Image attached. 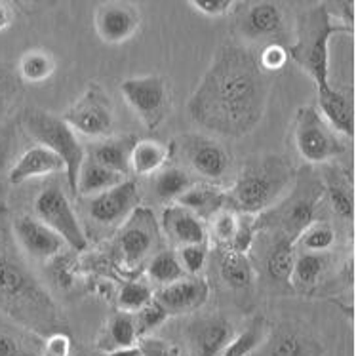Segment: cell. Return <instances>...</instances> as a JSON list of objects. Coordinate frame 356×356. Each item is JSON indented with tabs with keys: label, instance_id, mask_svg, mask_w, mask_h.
I'll return each mask as SVG.
<instances>
[{
	"label": "cell",
	"instance_id": "ac0fdd59",
	"mask_svg": "<svg viewBox=\"0 0 356 356\" xmlns=\"http://www.w3.org/2000/svg\"><path fill=\"white\" fill-rule=\"evenodd\" d=\"M160 229L179 246L202 244L206 242V234H208L202 219L177 202L170 204L162 210Z\"/></svg>",
	"mask_w": 356,
	"mask_h": 356
},
{
	"label": "cell",
	"instance_id": "d590c367",
	"mask_svg": "<svg viewBox=\"0 0 356 356\" xmlns=\"http://www.w3.org/2000/svg\"><path fill=\"white\" fill-rule=\"evenodd\" d=\"M296 242H299L307 252L322 254L334 246L335 233L326 221H313L311 225L303 229V233L299 234Z\"/></svg>",
	"mask_w": 356,
	"mask_h": 356
},
{
	"label": "cell",
	"instance_id": "5b68a950",
	"mask_svg": "<svg viewBox=\"0 0 356 356\" xmlns=\"http://www.w3.org/2000/svg\"><path fill=\"white\" fill-rule=\"evenodd\" d=\"M25 130L38 145L50 149L65 164V175L69 189L76 191V179L82 162L86 160L84 147L80 145L76 131L61 117H56L46 111H27L23 118Z\"/></svg>",
	"mask_w": 356,
	"mask_h": 356
},
{
	"label": "cell",
	"instance_id": "8992f818",
	"mask_svg": "<svg viewBox=\"0 0 356 356\" xmlns=\"http://www.w3.org/2000/svg\"><path fill=\"white\" fill-rule=\"evenodd\" d=\"M293 145L309 164H324L345 151V147L316 107L303 105L293 118Z\"/></svg>",
	"mask_w": 356,
	"mask_h": 356
},
{
	"label": "cell",
	"instance_id": "7402d4cb",
	"mask_svg": "<svg viewBox=\"0 0 356 356\" xmlns=\"http://www.w3.org/2000/svg\"><path fill=\"white\" fill-rule=\"evenodd\" d=\"M136 141H138V138H134V136L103 139L102 143H97L92 149L90 160L109 168V170L117 172V174L128 175L130 174V154L134 145H136Z\"/></svg>",
	"mask_w": 356,
	"mask_h": 356
},
{
	"label": "cell",
	"instance_id": "bcb514c9",
	"mask_svg": "<svg viewBox=\"0 0 356 356\" xmlns=\"http://www.w3.org/2000/svg\"><path fill=\"white\" fill-rule=\"evenodd\" d=\"M0 356H25V353L14 337L0 334Z\"/></svg>",
	"mask_w": 356,
	"mask_h": 356
},
{
	"label": "cell",
	"instance_id": "d6a6232c",
	"mask_svg": "<svg viewBox=\"0 0 356 356\" xmlns=\"http://www.w3.org/2000/svg\"><path fill=\"white\" fill-rule=\"evenodd\" d=\"M326 267V259L322 254H313V252H305L296 257L293 263V270H291V282L296 284L301 290L313 288L316 286L324 273Z\"/></svg>",
	"mask_w": 356,
	"mask_h": 356
},
{
	"label": "cell",
	"instance_id": "8d00e7d4",
	"mask_svg": "<svg viewBox=\"0 0 356 356\" xmlns=\"http://www.w3.org/2000/svg\"><path fill=\"white\" fill-rule=\"evenodd\" d=\"M240 218L238 211H234L233 208H223L219 210L213 218H211V234L213 238L218 240L221 246L229 248V244L233 242L234 234L238 231Z\"/></svg>",
	"mask_w": 356,
	"mask_h": 356
},
{
	"label": "cell",
	"instance_id": "603a6c76",
	"mask_svg": "<svg viewBox=\"0 0 356 356\" xmlns=\"http://www.w3.org/2000/svg\"><path fill=\"white\" fill-rule=\"evenodd\" d=\"M320 353L318 343L291 327H282L273 337H267L265 347V356H320Z\"/></svg>",
	"mask_w": 356,
	"mask_h": 356
},
{
	"label": "cell",
	"instance_id": "4fadbf2b",
	"mask_svg": "<svg viewBox=\"0 0 356 356\" xmlns=\"http://www.w3.org/2000/svg\"><path fill=\"white\" fill-rule=\"evenodd\" d=\"M139 206L138 183L126 179L117 187L95 195L90 202V216L102 225H115L130 218Z\"/></svg>",
	"mask_w": 356,
	"mask_h": 356
},
{
	"label": "cell",
	"instance_id": "b9f144b4",
	"mask_svg": "<svg viewBox=\"0 0 356 356\" xmlns=\"http://www.w3.org/2000/svg\"><path fill=\"white\" fill-rule=\"evenodd\" d=\"M141 356H181V350L174 343H168L160 337L145 335L138 341Z\"/></svg>",
	"mask_w": 356,
	"mask_h": 356
},
{
	"label": "cell",
	"instance_id": "d6986e66",
	"mask_svg": "<svg viewBox=\"0 0 356 356\" xmlns=\"http://www.w3.org/2000/svg\"><path fill=\"white\" fill-rule=\"evenodd\" d=\"M318 94V113L335 134L355 138V105L349 95L343 94L332 84L316 88Z\"/></svg>",
	"mask_w": 356,
	"mask_h": 356
},
{
	"label": "cell",
	"instance_id": "d4e9b609",
	"mask_svg": "<svg viewBox=\"0 0 356 356\" xmlns=\"http://www.w3.org/2000/svg\"><path fill=\"white\" fill-rule=\"evenodd\" d=\"M139 335L138 327H136V316L131 313H120L113 314L105 326V334L99 339V347L105 353L111 350L124 349V347H131L138 345Z\"/></svg>",
	"mask_w": 356,
	"mask_h": 356
},
{
	"label": "cell",
	"instance_id": "836d02e7",
	"mask_svg": "<svg viewBox=\"0 0 356 356\" xmlns=\"http://www.w3.org/2000/svg\"><path fill=\"white\" fill-rule=\"evenodd\" d=\"M263 341H267V327L263 318H255L242 334L234 335L221 356H250Z\"/></svg>",
	"mask_w": 356,
	"mask_h": 356
},
{
	"label": "cell",
	"instance_id": "83f0119b",
	"mask_svg": "<svg viewBox=\"0 0 356 356\" xmlns=\"http://www.w3.org/2000/svg\"><path fill=\"white\" fill-rule=\"evenodd\" d=\"M296 257H298V254H296V242L290 238L278 240L269 252V255H267V263H265L267 277L277 284L290 282Z\"/></svg>",
	"mask_w": 356,
	"mask_h": 356
},
{
	"label": "cell",
	"instance_id": "8fae6325",
	"mask_svg": "<svg viewBox=\"0 0 356 356\" xmlns=\"http://www.w3.org/2000/svg\"><path fill=\"white\" fill-rule=\"evenodd\" d=\"M179 145L187 164L206 179H221L231 166V154L216 139L189 134L179 139Z\"/></svg>",
	"mask_w": 356,
	"mask_h": 356
},
{
	"label": "cell",
	"instance_id": "30bf717a",
	"mask_svg": "<svg viewBox=\"0 0 356 356\" xmlns=\"http://www.w3.org/2000/svg\"><path fill=\"white\" fill-rule=\"evenodd\" d=\"M160 248V225L149 208L138 206L124 221L118 238L122 261L130 267L143 263Z\"/></svg>",
	"mask_w": 356,
	"mask_h": 356
},
{
	"label": "cell",
	"instance_id": "f6af8a7d",
	"mask_svg": "<svg viewBox=\"0 0 356 356\" xmlns=\"http://www.w3.org/2000/svg\"><path fill=\"white\" fill-rule=\"evenodd\" d=\"M71 337L65 334H54L46 339L44 356H71Z\"/></svg>",
	"mask_w": 356,
	"mask_h": 356
},
{
	"label": "cell",
	"instance_id": "7dc6e473",
	"mask_svg": "<svg viewBox=\"0 0 356 356\" xmlns=\"http://www.w3.org/2000/svg\"><path fill=\"white\" fill-rule=\"evenodd\" d=\"M12 25V10L8 4L0 2V33L4 29H8Z\"/></svg>",
	"mask_w": 356,
	"mask_h": 356
},
{
	"label": "cell",
	"instance_id": "5bb4252c",
	"mask_svg": "<svg viewBox=\"0 0 356 356\" xmlns=\"http://www.w3.org/2000/svg\"><path fill=\"white\" fill-rule=\"evenodd\" d=\"M233 337V324L223 316L197 320L187 332L191 356H221Z\"/></svg>",
	"mask_w": 356,
	"mask_h": 356
},
{
	"label": "cell",
	"instance_id": "f35d334b",
	"mask_svg": "<svg viewBox=\"0 0 356 356\" xmlns=\"http://www.w3.org/2000/svg\"><path fill=\"white\" fill-rule=\"evenodd\" d=\"M136 316V327H138L139 339L149 335L153 330H156L159 326H162L168 320V313L164 307L160 305L156 299H153L151 303H147L141 311L134 314Z\"/></svg>",
	"mask_w": 356,
	"mask_h": 356
},
{
	"label": "cell",
	"instance_id": "e0dca14e",
	"mask_svg": "<svg viewBox=\"0 0 356 356\" xmlns=\"http://www.w3.org/2000/svg\"><path fill=\"white\" fill-rule=\"evenodd\" d=\"M14 229L23 250L35 259L48 261L51 257L59 255V252L65 246L63 238L54 233L50 227L44 225L38 218L23 216L15 221Z\"/></svg>",
	"mask_w": 356,
	"mask_h": 356
},
{
	"label": "cell",
	"instance_id": "ab89813d",
	"mask_svg": "<svg viewBox=\"0 0 356 356\" xmlns=\"http://www.w3.org/2000/svg\"><path fill=\"white\" fill-rule=\"evenodd\" d=\"M288 61H290L288 48L282 46L280 42L265 44V48H263V50L259 51V56H257V63H259V67H261V71L265 74L280 71V69L286 67Z\"/></svg>",
	"mask_w": 356,
	"mask_h": 356
},
{
	"label": "cell",
	"instance_id": "4dcf8cb0",
	"mask_svg": "<svg viewBox=\"0 0 356 356\" xmlns=\"http://www.w3.org/2000/svg\"><path fill=\"white\" fill-rule=\"evenodd\" d=\"M147 275L151 280H154L156 284H162V286H168V284L177 282L181 278L187 277V273L183 269L181 261L175 252H170V250H162V252H156V254L151 257L149 261V267H147Z\"/></svg>",
	"mask_w": 356,
	"mask_h": 356
},
{
	"label": "cell",
	"instance_id": "484cf974",
	"mask_svg": "<svg viewBox=\"0 0 356 356\" xmlns=\"http://www.w3.org/2000/svg\"><path fill=\"white\" fill-rule=\"evenodd\" d=\"M168 149L153 139L136 141L130 154V172L136 175H153L168 162Z\"/></svg>",
	"mask_w": 356,
	"mask_h": 356
},
{
	"label": "cell",
	"instance_id": "7a4b0ae2",
	"mask_svg": "<svg viewBox=\"0 0 356 356\" xmlns=\"http://www.w3.org/2000/svg\"><path fill=\"white\" fill-rule=\"evenodd\" d=\"M293 168L280 156H257L240 170L233 187L227 191L229 208L254 216L261 213L286 195L293 181Z\"/></svg>",
	"mask_w": 356,
	"mask_h": 356
},
{
	"label": "cell",
	"instance_id": "e575fe53",
	"mask_svg": "<svg viewBox=\"0 0 356 356\" xmlns=\"http://www.w3.org/2000/svg\"><path fill=\"white\" fill-rule=\"evenodd\" d=\"M154 299V293L151 286L143 280H130L122 286V290L118 293V307L124 313L136 314L141 311L147 303H151Z\"/></svg>",
	"mask_w": 356,
	"mask_h": 356
},
{
	"label": "cell",
	"instance_id": "f546056e",
	"mask_svg": "<svg viewBox=\"0 0 356 356\" xmlns=\"http://www.w3.org/2000/svg\"><path fill=\"white\" fill-rule=\"evenodd\" d=\"M195 183L189 177L187 172H183L179 168H164L160 170L156 177H154V195L160 200H166V202H175L177 198L181 197L183 193L193 187Z\"/></svg>",
	"mask_w": 356,
	"mask_h": 356
},
{
	"label": "cell",
	"instance_id": "44dd1931",
	"mask_svg": "<svg viewBox=\"0 0 356 356\" xmlns=\"http://www.w3.org/2000/svg\"><path fill=\"white\" fill-rule=\"evenodd\" d=\"M175 202L191 210L195 216L202 219H211L219 210H223L229 206L227 200V191L213 187V185H193L187 193H183L181 197L177 198Z\"/></svg>",
	"mask_w": 356,
	"mask_h": 356
},
{
	"label": "cell",
	"instance_id": "277c9868",
	"mask_svg": "<svg viewBox=\"0 0 356 356\" xmlns=\"http://www.w3.org/2000/svg\"><path fill=\"white\" fill-rule=\"evenodd\" d=\"M0 305L6 307L8 313L46 314L54 311L48 296L40 290L29 270L25 269L10 236L0 225Z\"/></svg>",
	"mask_w": 356,
	"mask_h": 356
},
{
	"label": "cell",
	"instance_id": "f1b7e54d",
	"mask_svg": "<svg viewBox=\"0 0 356 356\" xmlns=\"http://www.w3.org/2000/svg\"><path fill=\"white\" fill-rule=\"evenodd\" d=\"M17 69L27 84H42L56 71V59L48 50H27L19 59Z\"/></svg>",
	"mask_w": 356,
	"mask_h": 356
},
{
	"label": "cell",
	"instance_id": "cb8c5ba5",
	"mask_svg": "<svg viewBox=\"0 0 356 356\" xmlns=\"http://www.w3.org/2000/svg\"><path fill=\"white\" fill-rule=\"evenodd\" d=\"M126 181V175L117 174L109 168L97 164L94 160L86 159L82 162L79 172V179H76V191L82 197H95L102 195L105 191L117 187L118 183Z\"/></svg>",
	"mask_w": 356,
	"mask_h": 356
},
{
	"label": "cell",
	"instance_id": "2e32d148",
	"mask_svg": "<svg viewBox=\"0 0 356 356\" xmlns=\"http://www.w3.org/2000/svg\"><path fill=\"white\" fill-rule=\"evenodd\" d=\"M240 33L250 40H267V44L278 42L284 33L282 8L277 2H254L244 10L238 19Z\"/></svg>",
	"mask_w": 356,
	"mask_h": 356
},
{
	"label": "cell",
	"instance_id": "4316f807",
	"mask_svg": "<svg viewBox=\"0 0 356 356\" xmlns=\"http://www.w3.org/2000/svg\"><path fill=\"white\" fill-rule=\"evenodd\" d=\"M219 275L225 280L227 286L234 290H248L255 280V273L252 263L244 254H236L225 250L219 259Z\"/></svg>",
	"mask_w": 356,
	"mask_h": 356
},
{
	"label": "cell",
	"instance_id": "7bdbcfd3",
	"mask_svg": "<svg viewBox=\"0 0 356 356\" xmlns=\"http://www.w3.org/2000/svg\"><path fill=\"white\" fill-rule=\"evenodd\" d=\"M191 6L206 17H223L236 6L234 0H191Z\"/></svg>",
	"mask_w": 356,
	"mask_h": 356
},
{
	"label": "cell",
	"instance_id": "ee69618b",
	"mask_svg": "<svg viewBox=\"0 0 356 356\" xmlns=\"http://www.w3.org/2000/svg\"><path fill=\"white\" fill-rule=\"evenodd\" d=\"M254 244V229L250 225V221L246 219H240V225L238 231L234 234L233 242L229 244L227 250H231V252H236V254H248V250L252 248Z\"/></svg>",
	"mask_w": 356,
	"mask_h": 356
},
{
	"label": "cell",
	"instance_id": "60d3db41",
	"mask_svg": "<svg viewBox=\"0 0 356 356\" xmlns=\"http://www.w3.org/2000/svg\"><path fill=\"white\" fill-rule=\"evenodd\" d=\"M177 257H179L185 273L191 275V277H197L198 273L202 270L206 257H208V246H206V242H202V244H191V246H181Z\"/></svg>",
	"mask_w": 356,
	"mask_h": 356
},
{
	"label": "cell",
	"instance_id": "1f68e13d",
	"mask_svg": "<svg viewBox=\"0 0 356 356\" xmlns=\"http://www.w3.org/2000/svg\"><path fill=\"white\" fill-rule=\"evenodd\" d=\"M316 216V198H298L293 200L288 210L284 211L282 223L286 233H288V238L298 240V236L303 233V229L309 227Z\"/></svg>",
	"mask_w": 356,
	"mask_h": 356
},
{
	"label": "cell",
	"instance_id": "74e56055",
	"mask_svg": "<svg viewBox=\"0 0 356 356\" xmlns=\"http://www.w3.org/2000/svg\"><path fill=\"white\" fill-rule=\"evenodd\" d=\"M327 198L332 204V210L345 221H353L355 219V197L353 191L339 181L327 183Z\"/></svg>",
	"mask_w": 356,
	"mask_h": 356
},
{
	"label": "cell",
	"instance_id": "ba28073f",
	"mask_svg": "<svg viewBox=\"0 0 356 356\" xmlns=\"http://www.w3.org/2000/svg\"><path fill=\"white\" fill-rule=\"evenodd\" d=\"M35 211H37V218L42 221L44 225H48L54 233L59 234L67 246L73 248L76 252L86 250V234L82 231V225H80L69 198L59 187H56V185L46 187L37 197Z\"/></svg>",
	"mask_w": 356,
	"mask_h": 356
},
{
	"label": "cell",
	"instance_id": "c3c4849f",
	"mask_svg": "<svg viewBox=\"0 0 356 356\" xmlns=\"http://www.w3.org/2000/svg\"><path fill=\"white\" fill-rule=\"evenodd\" d=\"M8 156H10V141L4 136H0V172H4L8 164Z\"/></svg>",
	"mask_w": 356,
	"mask_h": 356
},
{
	"label": "cell",
	"instance_id": "3957f363",
	"mask_svg": "<svg viewBox=\"0 0 356 356\" xmlns=\"http://www.w3.org/2000/svg\"><path fill=\"white\" fill-rule=\"evenodd\" d=\"M337 33H350L334 19L327 6H313L298 17L296 40L288 48V56L301 71H305L316 88L330 86V40Z\"/></svg>",
	"mask_w": 356,
	"mask_h": 356
},
{
	"label": "cell",
	"instance_id": "681fc988",
	"mask_svg": "<svg viewBox=\"0 0 356 356\" xmlns=\"http://www.w3.org/2000/svg\"><path fill=\"white\" fill-rule=\"evenodd\" d=\"M107 356H141L138 345H131V347H124V349H117L107 353Z\"/></svg>",
	"mask_w": 356,
	"mask_h": 356
},
{
	"label": "cell",
	"instance_id": "9c48e42d",
	"mask_svg": "<svg viewBox=\"0 0 356 356\" xmlns=\"http://www.w3.org/2000/svg\"><path fill=\"white\" fill-rule=\"evenodd\" d=\"M61 118L76 134H82L86 138H111L115 126L109 97L103 94L99 86L88 88L79 97V102H74L73 107Z\"/></svg>",
	"mask_w": 356,
	"mask_h": 356
},
{
	"label": "cell",
	"instance_id": "6da1fadb",
	"mask_svg": "<svg viewBox=\"0 0 356 356\" xmlns=\"http://www.w3.org/2000/svg\"><path fill=\"white\" fill-rule=\"evenodd\" d=\"M267 99L269 82L257 56L238 44H223L191 94L187 113L204 130L244 138L263 120Z\"/></svg>",
	"mask_w": 356,
	"mask_h": 356
},
{
	"label": "cell",
	"instance_id": "7c38bea8",
	"mask_svg": "<svg viewBox=\"0 0 356 356\" xmlns=\"http://www.w3.org/2000/svg\"><path fill=\"white\" fill-rule=\"evenodd\" d=\"M95 31L103 42L122 44L136 37L141 27V15L128 2H107L95 10Z\"/></svg>",
	"mask_w": 356,
	"mask_h": 356
},
{
	"label": "cell",
	"instance_id": "ffe728a7",
	"mask_svg": "<svg viewBox=\"0 0 356 356\" xmlns=\"http://www.w3.org/2000/svg\"><path fill=\"white\" fill-rule=\"evenodd\" d=\"M65 174V164L58 154L51 153L50 149L42 145H35L27 149L25 153L15 160L14 166L8 172V181L12 185H22V183L35 179V177H44V175Z\"/></svg>",
	"mask_w": 356,
	"mask_h": 356
},
{
	"label": "cell",
	"instance_id": "f907efd6",
	"mask_svg": "<svg viewBox=\"0 0 356 356\" xmlns=\"http://www.w3.org/2000/svg\"><path fill=\"white\" fill-rule=\"evenodd\" d=\"M4 92V79H2V74H0V95Z\"/></svg>",
	"mask_w": 356,
	"mask_h": 356
},
{
	"label": "cell",
	"instance_id": "9a60e30c",
	"mask_svg": "<svg viewBox=\"0 0 356 356\" xmlns=\"http://www.w3.org/2000/svg\"><path fill=\"white\" fill-rule=\"evenodd\" d=\"M210 298V284L206 278L185 277L164 286L156 293V301L166 309L168 316L197 311Z\"/></svg>",
	"mask_w": 356,
	"mask_h": 356
},
{
	"label": "cell",
	"instance_id": "52a82bcc",
	"mask_svg": "<svg viewBox=\"0 0 356 356\" xmlns=\"http://www.w3.org/2000/svg\"><path fill=\"white\" fill-rule=\"evenodd\" d=\"M120 94L149 131L159 130L170 115V90L159 74L126 79L120 84Z\"/></svg>",
	"mask_w": 356,
	"mask_h": 356
}]
</instances>
